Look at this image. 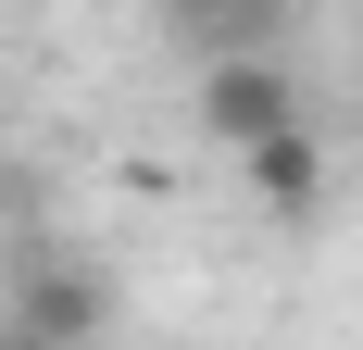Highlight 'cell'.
Returning <instances> with one entry per match:
<instances>
[{
    "label": "cell",
    "instance_id": "obj_2",
    "mask_svg": "<svg viewBox=\"0 0 363 350\" xmlns=\"http://www.w3.org/2000/svg\"><path fill=\"white\" fill-rule=\"evenodd\" d=\"M101 313H113V288L88 276V263H26V276H13V325H38L50 350H88Z\"/></svg>",
    "mask_w": 363,
    "mask_h": 350
},
{
    "label": "cell",
    "instance_id": "obj_4",
    "mask_svg": "<svg viewBox=\"0 0 363 350\" xmlns=\"http://www.w3.org/2000/svg\"><path fill=\"white\" fill-rule=\"evenodd\" d=\"M163 13H176L188 38H213V50H225V38H251L263 13H276V0H163Z\"/></svg>",
    "mask_w": 363,
    "mask_h": 350
},
{
    "label": "cell",
    "instance_id": "obj_5",
    "mask_svg": "<svg viewBox=\"0 0 363 350\" xmlns=\"http://www.w3.org/2000/svg\"><path fill=\"white\" fill-rule=\"evenodd\" d=\"M0 350H50V338H38V325H13V313H0Z\"/></svg>",
    "mask_w": 363,
    "mask_h": 350
},
{
    "label": "cell",
    "instance_id": "obj_3",
    "mask_svg": "<svg viewBox=\"0 0 363 350\" xmlns=\"http://www.w3.org/2000/svg\"><path fill=\"white\" fill-rule=\"evenodd\" d=\"M238 175H251L263 213H313V201H326V138H313V125H276V138L238 150Z\"/></svg>",
    "mask_w": 363,
    "mask_h": 350
},
{
    "label": "cell",
    "instance_id": "obj_6",
    "mask_svg": "<svg viewBox=\"0 0 363 350\" xmlns=\"http://www.w3.org/2000/svg\"><path fill=\"white\" fill-rule=\"evenodd\" d=\"M0 225H13V188H0Z\"/></svg>",
    "mask_w": 363,
    "mask_h": 350
},
{
    "label": "cell",
    "instance_id": "obj_1",
    "mask_svg": "<svg viewBox=\"0 0 363 350\" xmlns=\"http://www.w3.org/2000/svg\"><path fill=\"white\" fill-rule=\"evenodd\" d=\"M276 125H301L289 75L263 63V50H213V75H201V138L238 163V150H251V138H276Z\"/></svg>",
    "mask_w": 363,
    "mask_h": 350
}]
</instances>
